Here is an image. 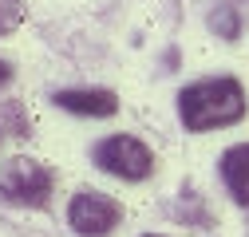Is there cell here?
Listing matches in <instances>:
<instances>
[{"instance_id": "cell-1", "label": "cell", "mask_w": 249, "mask_h": 237, "mask_svg": "<svg viewBox=\"0 0 249 237\" xmlns=\"http://www.w3.org/2000/svg\"><path fill=\"white\" fill-rule=\"evenodd\" d=\"M178 115L186 131H213V127H230L245 115V91L233 75H217V79H198L178 95Z\"/></svg>"}, {"instance_id": "cell-2", "label": "cell", "mask_w": 249, "mask_h": 237, "mask_svg": "<svg viewBox=\"0 0 249 237\" xmlns=\"http://www.w3.org/2000/svg\"><path fill=\"white\" fill-rule=\"evenodd\" d=\"M52 186H55L52 170L36 158H12L0 170V198L16 205H44L52 198Z\"/></svg>"}, {"instance_id": "cell-3", "label": "cell", "mask_w": 249, "mask_h": 237, "mask_svg": "<svg viewBox=\"0 0 249 237\" xmlns=\"http://www.w3.org/2000/svg\"><path fill=\"white\" fill-rule=\"evenodd\" d=\"M95 162L115 174V178H127V182H139L154 170V154L135 138V135H111L95 146Z\"/></svg>"}, {"instance_id": "cell-4", "label": "cell", "mask_w": 249, "mask_h": 237, "mask_svg": "<svg viewBox=\"0 0 249 237\" xmlns=\"http://www.w3.org/2000/svg\"><path fill=\"white\" fill-rule=\"evenodd\" d=\"M119 218H123L119 202L107 198V194H95V190H91V194H87V190L75 194L71 205H68V225H71L75 233H83V237H103V233H111V229L119 225Z\"/></svg>"}, {"instance_id": "cell-5", "label": "cell", "mask_w": 249, "mask_h": 237, "mask_svg": "<svg viewBox=\"0 0 249 237\" xmlns=\"http://www.w3.org/2000/svg\"><path fill=\"white\" fill-rule=\"evenodd\" d=\"M55 107H64L71 115H91V118H107L119 111V95L103 91V87H79V91H55Z\"/></svg>"}, {"instance_id": "cell-6", "label": "cell", "mask_w": 249, "mask_h": 237, "mask_svg": "<svg viewBox=\"0 0 249 237\" xmlns=\"http://www.w3.org/2000/svg\"><path fill=\"white\" fill-rule=\"evenodd\" d=\"M222 178H226V190L249 205V142H237L222 154Z\"/></svg>"}, {"instance_id": "cell-7", "label": "cell", "mask_w": 249, "mask_h": 237, "mask_svg": "<svg viewBox=\"0 0 249 237\" xmlns=\"http://www.w3.org/2000/svg\"><path fill=\"white\" fill-rule=\"evenodd\" d=\"M20 20H24V4L20 0H0V36L12 32V28H20Z\"/></svg>"}, {"instance_id": "cell-8", "label": "cell", "mask_w": 249, "mask_h": 237, "mask_svg": "<svg viewBox=\"0 0 249 237\" xmlns=\"http://www.w3.org/2000/svg\"><path fill=\"white\" fill-rule=\"evenodd\" d=\"M210 24H213L226 40H237V16H233V8H217V12L210 16Z\"/></svg>"}, {"instance_id": "cell-9", "label": "cell", "mask_w": 249, "mask_h": 237, "mask_svg": "<svg viewBox=\"0 0 249 237\" xmlns=\"http://www.w3.org/2000/svg\"><path fill=\"white\" fill-rule=\"evenodd\" d=\"M8 79H12V64H8V59H0V87H8Z\"/></svg>"}, {"instance_id": "cell-10", "label": "cell", "mask_w": 249, "mask_h": 237, "mask_svg": "<svg viewBox=\"0 0 249 237\" xmlns=\"http://www.w3.org/2000/svg\"><path fill=\"white\" fill-rule=\"evenodd\" d=\"M146 237H162V233H146Z\"/></svg>"}]
</instances>
